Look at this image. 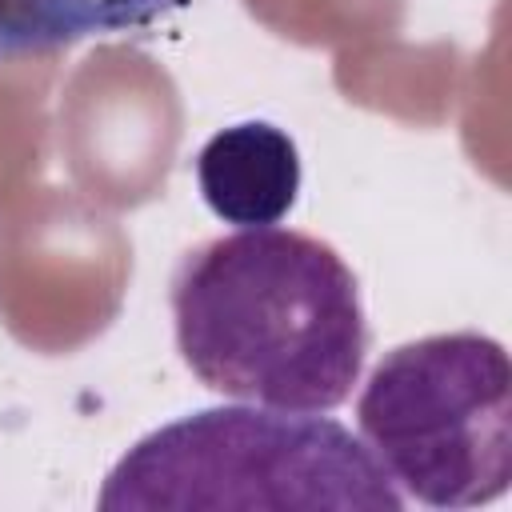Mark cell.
I'll return each mask as SVG.
<instances>
[{"mask_svg":"<svg viewBox=\"0 0 512 512\" xmlns=\"http://www.w3.org/2000/svg\"><path fill=\"white\" fill-rule=\"evenodd\" d=\"M168 308L184 368L236 404L332 412L368 360L356 272L328 240L296 228H236L188 248Z\"/></svg>","mask_w":512,"mask_h":512,"instance_id":"obj_1","label":"cell"},{"mask_svg":"<svg viewBox=\"0 0 512 512\" xmlns=\"http://www.w3.org/2000/svg\"><path fill=\"white\" fill-rule=\"evenodd\" d=\"M100 512H400L364 440L324 412L216 404L140 436L104 476Z\"/></svg>","mask_w":512,"mask_h":512,"instance_id":"obj_2","label":"cell"},{"mask_svg":"<svg viewBox=\"0 0 512 512\" xmlns=\"http://www.w3.org/2000/svg\"><path fill=\"white\" fill-rule=\"evenodd\" d=\"M356 436L404 500L480 508L512 484V360L476 328L388 348L356 396Z\"/></svg>","mask_w":512,"mask_h":512,"instance_id":"obj_3","label":"cell"},{"mask_svg":"<svg viewBox=\"0 0 512 512\" xmlns=\"http://www.w3.org/2000/svg\"><path fill=\"white\" fill-rule=\"evenodd\" d=\"M192 168L204 208L232 228H272L288 220L304 184L300 148L272 120L216 128L200 144Z\"/></svg>","mask_w":512,"mask_h":512,"instance_id":"obj_4","label":"cell"},{"mask_svg":"<svg viewBox=\"0 0 512 512\" xmlns=\"http://www.w3.org/2000/svg\"><path fill=\"white\" fill-rule=\"evenodd\" d=\"M192 0H0V60L148 28Z\"/></svg>","mask_w":512,"mask_h":512,"instance_id":"obj_5","label":"cell"}]
</instances>
